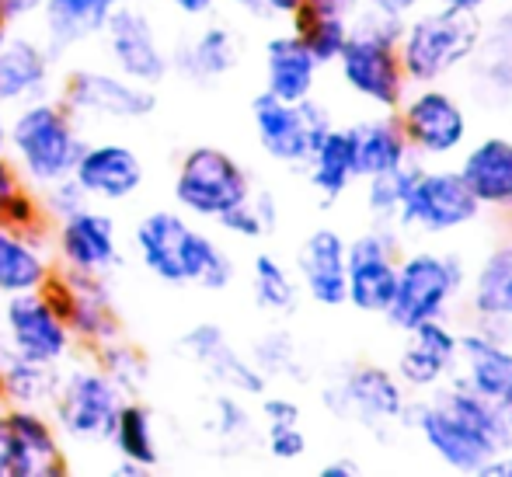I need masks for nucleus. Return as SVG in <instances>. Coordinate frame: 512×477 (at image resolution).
<instances>
[{"label":"nucleus","mask_w":512,"mask_h":477,"mask_svg":"<svg viewBox=\"0 0 512 477\" xmlns=\"http://www.w3.org/2000/svg\"><path fill=\"white\" fill-rule=\"evenodd\" d=\"M84 143L81 119H74L56 95L25 101L7 112V157L21 182L39 192L74 175Z\"/></svg>","instance_id":"3"},{"label":"nucleus","mask_w":512,"mask_h":477,"mask_svg":"<svg viewBox=\"0 0 512 477\" xmlns=\"http://www.w3.org/2000/svg\"><path fill=\"white\" fill-rule=\"evenodd\" d=\"M290 32L297 35L300 42L310 49L317 63L324 67H335L338 53L345 49L352 32V18H342V14H328V11H317V7L304 4L297 14L290 18Z\"/></svg>","instance_id":"37"},{"label":"nucleus","mask_w":512,"mask_h":477,"mask_svg":"<svg viewBox=\"0 0 512 477\" xmlns=\"http://www.w3.org/2000/svg\"><path fill=\"white\" fill-rule=\"evenodd\" d=\"M356 126V154H359V182L373 175L398 171L411 161L405 129L398 122V112H373L366 119L352 122Z\"/></svg>","instance_id":"36"},{"label":"nucleus","mask_w":512,"mask_h":477,"mask_svg":"<svg viewBox=\"0 0 512 477\" xmlns=\"http://www.w3.org/2000/svg\"><path fill=\"white\" fill-rule=\"evenodd\" d=\"M394 112L405 129L411 157L422 164H443L471 143L467 105L443 84H415Z\"/></svg>","instance_id":"10"},{"label":"nucleus","mask_w":512,"mask_h":477,"mask_svg":"<svg viewBox=\"0 0 512 477\" xmlns=\"http://www.w3.org/2000/svg\"><path fill=\"white\" fill-rule=\"evenodd\" d=\"M49 244H53L56 269L63 272L108 279L115 269H122L119 227L105 209H95L91 202L56 220L49 227Z\"/></svg>","instance_id":"18"},{"label":"nucleus","mask_w":512,"mask_h":477,"mask_svg":"<svg viewBox=\"0 0 512 477\" xmlns=\"http://www.w3.org/2000/svg\"><path fill=\"white\" fill-rule=\"evenodd\" d=\"M178 349L220 390H230V394L241 397H262L269 390V377L258 370L248 352H241L230 342V335L216 321H199L192 328H185V335L178 338Z\"/></svg>","instance_id":"19"},{"label":"nucleus","mask_w":512,"mask_h":477,"mask_svg":"<svg viewBox=\"0 0 512 477\" xmlns=\"http://www.w3.org/2000/svg\"><path fill=\"white\" fill-rule=\"evenodd\" d=\"M56 98L81 122H140L157 108V91L112 67H74L63 74Z\"/></svg>","instance_id":"13"},{"label":"nucleus","mask_w":512,"mask_h":477,"mask_svg":"<svg viewBox=\"0 0 512 477\" xmlns=\"http://www.w3.org/2000/svg\"><path fill=\"white\" fill-rule=\"evenodd\" d=\"M98 366L105 370V377L115 383L126 397H140L147 390L150 377H154V366H150V356L140 349L136 342H126V338H112V342L98 345L95 352H88Z\"/></svg>","instance_id":"38"},{"label":"nucleus","mask_w":512,"mask_h":477,"mask_svg":"<svg viewBox=\"0 0 512 477\" xmlns=\"http://www.w3.org/2000/svg\"><path fill=\"white\" fill-rule=\"evenodd\" d=\"M488 474H502V477H512V446L506 453H502L499 460H495L492 467H488Z\"/></svg>","instance_id":"58"},{"label":"nucleus","mask_w":512,"mask_h":477,"mask_svg":"<svg viewBox=\"0 0 512 477\" xmlns=\"http://www.w3.org/2000/svg\"><path fill=\"white\" fill-rule=\"evenodd\" d=\"M464 289H467V265L453 251H432V248L401 251L398 283H394V296L384 321L405 335V331L418 328L425 321L453 317L460 303H464Z\"/></svg>","instance_id":"6"},{"label":"nucleus","mask_w":512,"mask_h":477,"mask_svg":"<svg viewBox=\"0 0 512 477\" xmlns=\"http://www.w3.org/2000/svg\"><path fill=\"white\" fill-rule=\"evenodd\" d=\"M405 234L394 223H370L349 237L345 255V303L359 314L384 317L391 307Z\"/></svg>","instance_id":"12"},{"label":"nucleus","mask_w":512,"mask_h":477,"mask_svg":"<svg viewBox=\"0 0 512 477\" xmlns=\"http://www.w3.org/2000/svg\"><path fill=\"white\" fill-rule=\"evenodd\" d=\"M56 63L39 35L11 28L0 39V108L11 112L25 101L56 95Z\"/></svg>","instance_id":"22"},{"label":"nucleus","mask_w":512,"mask_h":477,"mask_svg":"<svg viewBox=\"0 0 512 477\" xmlns=\"http://www.w3.org/2000/svg\"><path fill=\"white\" fill-rule=\"evenodd\" d=\"M42 206H46V216H49V223H56V220H63V216H70V213H77L81 206H88V195H84L81 185L74 182V178H63V182H56V185H49V189H42Z\"/></svg>","instance_id":"45"},{"label":"nucleus","mask_w":512,"mask_h":477,"mask_svg":"<svg viewBox=\"0 0 512 477\" xmlns=\"http://www.w3.org/2000/svg\"><path fill=\"white\" fill-rule=\"evenodd\" d=\"M230 4H234L241 14H248V18H269V11H265V0H230Z\"/></svg>","instance_id":"57"},{"label":"nucleus","mask_w":512,"mask_h":477,"mask_svg":"<svg viewBox=\"0 0 512 477\" xmlns=\"http://www.w3.org/2000/svg\"><path fill=\"white\" fill-rule=\"evenodd\" d=\"M251 206H255V213L262 216V223H265V230H276L279 227V199H276V192H269V189H255L251 192Z\"/></svg>","instance_id":"50"},{"label":"nucleus","mask_w":512,"mask_h":477,"mask_svg":"<svg viewBox=\"0 0 512 477\" xmlns=\"http://www.w3.org/2000/svg\"><path fill=\"white\" fill-rule=\"evenodd\" d=\"M467 321H495L512 328V230L502 234L467 272Z\"/></svg>","instance_id":"29"},{"label":"nucleus","mask_w":512,"mask_h":477,"mask_svg":"<svg viewBox=\"0 0 512 477\" xmlns=\"http://www.w3.org/2000/svg\"><path fill=\"white\" fill-rule=\"evenodd\" d=\"M251 126H255L258 147L265 157L286 168H304L314 150V136L307 129V115L300 101H283L269 91H258L251 98Z\"/></svg>","instance_id":"25"},{"label":"nucleus","mask_w":512,"mask_h":477,"mask_svg":"<svg viewBox=\"0 0 512 477\" xmlns=\"http://www.w3.org/2000/svg\"><path fill=\"white\" fill-rule=\"evenodd\" d=\"M0 154H7V108H0Z\"/></svg>","instance_id":"60"},{"label":"nucleus","mask_w":512,"mask_h":477,"mask_svg":"<svg viewBox=\"0 0 512 477\" xmlns=\"http://www.w3.org/2000/svg\"><path fill=\"white\" fill-rule=\"evenodd\" d=\"M42 293L56 303V310L67 321L77 349L95 352L98 345L122 335V314L115 293L102 276H81V272L56 269L53 279L42 286Z\"/></svg>","instance_id":"16"},{"label":"nucleus","mask_w":512,"mask_h":477,"mask_svg":"<svg viewBox=\"0 0 512 477\" xmlns=\"http://www.w3.org/2000/svg\"><path fill=\"white\" fill-rule=\"evenodd\" d=\"M122 4L126 0H46L39 18H35L39 21V39L46 42V49L56 60H63V56L98 42L108 18Z\"/></svg>","instance_id":"27"},{"label":"nucleus","mask_w":512,"mask_h":477,"mask_svg":"<svg viewBox=\"0 0 512 477\" xmlns=\"http://www.w3.org/2000/svg\"><path fill=\"white\" fill-rule=\"evenodd\" d=\"M418 168L422 161L411 157L408 164H401L398 171H387V175H373V178H363L366 185V213H370L373 223H394L398 227V213H401V202L415 182Z\"/></svg>","instance_id":"40"},{"label":"nucleus","mask_w":512,"mask_h":477,"mask_svg":"<svg viewBox=\"0 0 512 477\" xmlns=\"http://www.w3.org/2000/svg\"><path fill=\"white\" fill-rule=\"evenodd\" d=\"M0 342L35 363L67 366L77 356V342L67 321L46 293L7 296L0 303Z\"/></svg>","instance_id":"14"},{"label":"nucleus","mask_w":512,"mask_h":477,"mask_svg":"<svg viewBox=\"0 0 512 477\" xmlns=\"http://www.w3.org/2000/svg\"><path fill=\"white\" fill-rule=\"evenodd\" d=\"M310 450L304 422L297 425H265V453L276 464H300Z\"/></svg>","instance_id":"44"},{"label":"nucleus","mask_w":512,"mask_h":477,"mask_svg":"<svg viewBox=\"0 0 512 477\" xmlns=\"http://www.w3.org/2000/svg\"><path fill=\"white\" fill-rule=\"evenodd\" d=\"M98 42L105 49L108 67L119 70L129 81L157 88L171 74V49L164 46L154 18L143 7L129 4V0L122 7H115Z\"/></svg>","instance_id":"17"},{"label":"nucleus","mask_w":512,"mask_h":477,"mask_svg":"<svg viewBox=\"0 0 512 477\" xmlns=\"http://www.w3.org/2000/svg\"><path fill=\"white\" fill-rule=\"evenodd\" d=\"M436 4H443V7H453V11H464V14H488L492 11L499 0H436Z\"/></svg>","instance_id":"55"},{"label":"nucleus","mask_w":512,"mask_h":477,"mask_svg":"<svg viewBox=\"0 0 512 477\" xmlns=\"http://www.w3.org/2000/svg\"><path fill=\"white\" fill-rule=\"evenodd\" d=\"M310 7L317 11H328V14H342V18H356L363 11V0H307Z\"/></svg>","instance_id":"53"},{"label":"nucleus","mask_w":512,"mask_h":477,"mask_svg":"<svg viewBox=\"0 0 512 477\" xmlns=\"http://www.w3.org/2000/svg\"><path fill=\"white\" fill-rule=\"evenodd\" d=\"M122 401L126 394L88 356L74 366H63L60 387L46 411L53 415L60 436L70 443H108Z\"/></svg>","instance_id":"9"},{"label":"nucleus","mask_w":512,"mask_h":477,"mask_svg":"<svg viewBox=\"0 0 512 477\" xmlns=\"http://www.w3.org/2000/svg\"><path fill=\"white\" fill-rule=\"evenodd\" d=\"M307 0H265V11H269V18H283V21H290L293 14L304 7Z\"/></svg>","instance_id":"56"},{"label":"nucleus","mask_w":512,"mask_h":477,"mask_svg":"<svg viewBox=\"0 0 512 477\" xmlns=\"http://www.w3.org/2000/svg\"><path fill=\"white\" fill-rule=\"evenodd\" d=\"M248 356L255 359V366L269 380H304L307 377L297 338L283 328H272V331H265V335H258Z\"/></svg>","instance_id":"41"},{"label":"nucleus","mask_w":512,"mask_h":477,"mask_svg":"<svg viewBox=\"0 0 512 477\" xmlns=\"http://www.w3.org/2000/svg\"><path fill=\"white\" fill-rule=\"evenodd\" d=\"M251 296L269 314H290L300 303V283L276 255L262 251L251 258Z\"/></svg>","instance_id":"39"},{"label":"nucleus","mask_w":512,"mask_h":477,"mask_svg":"<svg viewBox=\"0 0 512 477\" xmlns=\"http://www.w3.org/2000/svg\"><path fill=\"white\" fill-rule=\"evenodd\" d=\"M63 366L35 363L0 342V408H49Z\"/></svg>","instance_id":"35"},{"label":"nucleus","mask_w":512,"mask_h":477,"mask_svg":"<svg viewBox=\"0 0 512 477\" xmlns=\"http://www.w3.org/2000/svg\"><path fill=\"white\" fill-rule=\"evenodd\" d=\"M471 98L485 108L512 105V0H499L481 14V35L464 67Z\"/></svg>","instance_id":"20"},{"label":"nucleus","mask_w":512,"mask_h":477,"mask_svg":"<svg viewBox=\"0 0 512 477\" xmlns=\"http://www.w3.org/2000/svg\"><path fill=\"white\" fill-rule=\"evenodd\" d=\"M21 175H18V168L11 164V157L7 154H0V209H4V202L11 199V192L14 189H21Z\"/></svg>","instance_id":"51"},{"label":"nucleus","mask_w":512,"mask_h":477,"mask_svg":"<svg viewBox=\"0 0 512 477\" xmlns=\"http://www.w3.org/2000/svg\"><path fill=\"white\" fill-rule=\"evenodd\" d=\"M457 157V171L478 199L481 213L512 220V136H478Z\"/></svg>","instance_id":"24"},{"label":"nucleus","mask_w":512,"mask_h":477,"mask_svg":"<svg viewBox=\"0 0 512 477\" xmlns=\"http://www.w3.org/2000/svg\"><path fill=\"white\" fill-rule=\"evenodd\" d=\"M425 4H432V0H363V11L384 14V18H394V21H408L411 14L422 11Z\"/></svg>","instance_id":"48"},{"label":"nucleus","mask_w":512,"mask_h":477,"mask_svg":"<svg viewBox=\"0 0 512 477\" xmlns=\"http://www.w3.org/2000/svg\"><path fill=\"white\" fill-rule=\"evenodd\" d=\"M317 474L321 477H352V474H359V460H352L349 453H338V457L324 460V464L317 467Z\"/></svg>","instance_id":"52"},{"label":"nucleus","mask_w":512,"mask_h":477,"mask_svg":"<svg viewBox=\"0 0 512 477\" xmlns=\"http://www.w3.org/2000/svg\"><path fill=\"white\" fill-rule=\"evenodd\" d=\"M46 0H0V11H4V21L11 28H21L25 21H35Z\"/></svg>","instance_id":"49"},{"label":"nucleus","mask_w":512,"mask_h":477,"mask_svg":"<svg viewBox=\"0 0 512 477\" xmlns=\"http://www.w3.org/2000/svg\"><path fill=\"white\" fill-rule=\"evenodd\" d=\"M56 258L49 230L0 227V300L21 293H39L53 279Z\"/></svg>","instance_id":"30"},{"label":"nucleus","mask_w":512,"mask_h":477,"mask_svg":"<svg viewBox=\"0 0 512 477\" xmlns=\"http://www.w3.org/2000/svg\"><path fill=\"white\" fill-rule=\"evenodd\" d=\"M216 227L227 230V234L237 237V241H258V237L269 234L265 223H262V216H258L255 206H251V199L241 202V206H234V209H227V213L216 220Z\"/></svg>","instance_id":"46"},{"label":"nucleus","mask_w":512,"mask_h":477,"mask_svg":"<svg viewBox=\"0 0 512 477\" xmlns=\"http://www.w3.org/2000/svg\"><path fill=\"white\" fill-rule=\"evenodd\" d=\"M133 255L164 286H199L206 293H223L237 279V265L227 248L196 227L182 209H150L143 220H136Z\"/></svg>","instance_id":"2"},{"label":"nucleus","mask_w":512,"mask_h":477,"mask_svg":"<svg viewBox=\"0 0 512 477\" xmlns=\"http://www.w3.org/2000/svg\"><path fill=\"white\" fill-rule=\"evenodd\" d=\"M265 91L283 101H307L317 91L321 63L293 32H279L265 42Z\"/></svg>","instance_id":"33"},{"label":"nucleus","mask_w":512,"mask_h":477,"mask_svg":"<svg viewBox=\"0 0 512 477\" xmlns=\"http://www.w3.org/2000/svg\"><path fill=\"white\" fill-rule=\"evenodd\" d=\"M401 429L415 432L436 464L453 474H488L512 446L502 404L450 380L429 394H411Z\"/></svg>","instance_id":"1"},{"label":"nucleus","mask_w":512,"mask_h":477,"mask_svg":"<svg viewBox=\"0 0 512 477\" xmlns=\"http://www.w3.org/2000/svg\"><path fill=\"white\" fill-rule=\"evenodd\" d=\"M411 394L398 380L394 366L380 363H352L338 377H331L321 390V404L328 415L342 422H356L366 432L387 439L394 429H401Z\"/></svg>","instance_id":"7"},{"label":"nucleus","mask_w":512,"mask_h":477,"mask_svg":"<svg viewBox=\"0 0 512 477\" xmlns=\"http://www.w3.org/2000/svg\"><path fill=\"white\" fill-rule=\"evenodd\" d=\"M310 189L324 199V206H331L335 199H342L352 185L359 182V154H356V126L342 122L331 126L321 140L314 143L310 157L304 161Z\"/></svg>","instance_id":"31"},{"label":"nucleus","mask_w":512,"mask_h":477,"mask_svg":"<svg viewBox=\"0 0 512 477\" xmlns=\"http://www.w3.org/2000/svg\"><path fill=\"white\" fill-rule=\"evenodd\" d=\"M209 432L220 439L223 446H244L255 436V415H251L248 401L241 394H223L213 397L209 404Z\"/></svg>","instance_id":"42"},{"label":"nucleus","mask_w":512,"mask_h":477,"mask_svg":"<svg viewBox=\"0 0 512 477\" xmlns=\"http://www.w3.org/2000/svg\"><path fill=\"white\" fill-rule=\"evenodd\" d=\"M168 4L175 7L178 14H185V18H209L220 0H168Z\"/></svg>","instance_id":"54"},{"label":"nucleus","mask_w":512,"mask_h":477,"mask_svg":"<svg viewBox=\"0 0 512 477\" xmlns=\"http://www.w3.org/2000/svg\"><path fill=\"white\" fill-rule=\"evenodd\" d=\"M481 216L478 199L460 178L457 164H422L401 202L398 230L401 234L446 237L471 227Z\"/></svg>","instance_id":"11"},{"label":"nucleus","mask_w":512,"mask_h":477,"mask_svg":"<svg viewBox=\"0 0 512 477\" xmlns=\"http://www.w3.org/2000/svg\"><path fill=\"white\" fill-rule=\"evenodd\" d=\"M108 446L115 450V471L119 474H143L161 464V439H157L154 411L140 397H126L115 415Z\"/></svg>","instance_id":"34"},{"label":"nucleus","mask_w":512,"mask_h":477,"mask_svg":"<svg viewBox=\"0 0 512 477\" xmlns=\"http://www.w3.org/2000/svg\"><path fill=\"white\" fill-rule=\"evenodd\" d=\"M453 380L464 383L474 394L502 401V394L512 383V342L495 338L492 331L464 321L460 324L457 373H453Z\"/></svg>","instance_id":"28"},{"label":"nucleus","mask_w":512,"mask_h":477,"mask_svg":"<svg viewBox=\"0 0 512 477\" xmlns=\"http://www.w3.org/2000/svg\"><path fill=\"white\" fill-rule=\"evenodd\" d=\"M345 255L349 237L335 227H317L304 237L297 251L300 293L317 307H345Z\"/></svg>","instance_id":"26"},{"label":"nucleus","mask_w":512,"mask_h":477,"mask_svg":"<svg viewBox=\"0 0 512 477\" xmlns=\"http://www.w3.org/2000/svg\"><path fill=\"white\" fill-rule=\"evenodd\" d=\"M0 227H11V230H49L46 206H42V195L32 185H21V189L11 192V199L4 202L0 209Z\"/></svg>","instance_id":"43"},{"label":"nucleus","mask_w":512,"mask_h":477,"mask_svg":"<svg viewBox=\"0 0 512 477\" xmlns=\"http://www.w3.org/2000/svg\"><path fill=\"white\" fill-rule=\"evenodd\" d=\"M258 415H262L265 425H297L304 422V408H300L293 397L286 394H262V404H258Z\"/></svg>","instance_id":"47"},{"label":"nucleus","mask_w":512,"mask_h":477,"mask_svg":"<svg viewBox=\"0 0 512 477\" xmlns=\"http://www.w3.org/2000/svg\"><path fill=\"white\" fill-rule=\"evenodd\" d=\"M67 471V446L46 408H0V477H60Z\"/></svg>","instance_id":"15"},{"label":"nucleus","mask_w":512,"mask_h":477,"mask_svg":"<svg viewBox=\"0 0 512 477\" xmlns=\"http://www.w3.org/2000/svg\"><path fill=\"white\" fill-rule=\"evenodd\" d=\"M241 63L237 35L227 25H206L171 49V74L192 84H216Z\"/></svg>","instance_id":"32"},{"label":"nucleus","mask_w":512,"mask_h":477,"mask_svg":"<svg viewBox=\"0 0 512 477\" xmlns=\"http://www.w3.org/2000/svg\"><path fill=\"white\" fill-rule=\"evenodd\" d=\"M255 185L241 161L223 147H192L178 161L175 182H171V199L192 220L216 223L227 209L241 206L251 199Z\"/></svg>","instance_id":"8"},{"label":"nucleus","mask_w":512,"mask_h":477,"mask_svg":"<svg viewBox=\"0 0 512 477\" xmlns=\"http://www.w3.org/2000/svg\"><path fill=\"white\" fill-rule=\"evenodd\" d=\"M70 178L81 185L91 202H126L143 189L147 168L129 143L98 140L84 143Z\"/></svg>","instance_id":"23"},{"label":"nucleus","mask_w":512,"mask_h":477,"mask_svg":"<svg viewBox=\"0 0 512 477\" xmlns=\"http://www.w3.org/2000/svg\"><path fill=\"white\" fill-rule=\"evenodd\" d=\"M481 18L478 14L453 11L443 4H425L401 25L398 56L408 84H443L464 74L478 49Z\"/></svg>","instance_id":"5"},{"label":"nucleus","mask_w":512,"mask_h":477,"mask_svg":"<svg viewBox=\"0 0 512 477\" xmlns=\"http://www.w3.org/2000/svg\"><path fill=\"white\" fill-rule=\"evenodd\" d=\"M457 342L460 324L453 317L425 321L418 328L405 331V345H401L398 359H394V373L408 387V394H429V390L453 380V373H457Z\"/></svg>","instance_id":"21"},{"label":"nucleus","mask_w":512,"mask_h":477,"mask_svg":"<svg viewBox=\"0 0 512 477\" xmlns=\"http://www.w3.org/2000/svg\"><path fill=\"white\" fill-rule=\"evenodd\" d=\"M405 21L384 14L359 11L352 18V32L345 49L338 53L335 67L342 84L373 112H394L408 95V77L398 56V35Z\"/></svg>","instance_id":"4"},{"label":"nucleus","mask_w":512,"mask_h":477,"mask_svg":"<svg viewBox=\"0 0 512 477\" xmlns=\"http://www.w3.org/2000/svg\"><path fill=\"white\" fill-rule=\"evenodd\" d=\"M502 415H506V422H509V429H512V383H509V390L502 394Z\"/></svg>","instance_id":"59"}]
</instances>
